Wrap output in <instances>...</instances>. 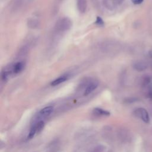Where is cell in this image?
<instances>
[{
	"label": "cell",
	"mask_w": 152,
	"mask_h": 152,
	"mask_svg": "<svg viewBox=\"0 0 152 152\" xmlns=\"http://www.w3.org/2000/svg\"><path fill=\"white\" fill-rule=\"evenodd\" d=\"M134 114L137 117L141 119L143 122L145 123H148L150 122L148 113L144 108H137L134 111Z\"/></svg>",
	"instance_id": "obj_1"
},
{
	"label": "cell",
	"mask_w": 152,
	"mask_h": 152,
	"mask_svg": "<svg viewBox=\"0 0 152 152\" xmlns=\"http://www.w3.org/2000/svg\"><path fill=\"white\" fill-rule=\"evenodd\" d=\"M71 26V21L68 19L65 18L62 19L58 23L56 28H57V29H58L59 30L63 31V30H66L69 29Z\"/></svg>",
	"instance_id": "obj_2"
},
{
	"label": "cell",
	"mask_w": 152,
	"mask_h": 152,
	"mask_svg": "<svg viewBox=\"0 0 152 152\" xmlns=\"http://www.w3.org/2000/svg\"><path fill=\"white\" fill-rule=\"evenodd\" d=\"M134 68L138 71H143L147 67V64L144 61H137L133 64Z\"/></svg>",
	"instance_id": "obj_3"
},
{
	"label": "cell",
	"mask_w": 152,
	"mask_h": 152,
	"mask_svg": "<svg viewBox=\"0 0 152 152\" xmlns=\"http://www.w3.org/2000/svg\"><path fill=\"white\" fill-rule=\"evenodd\" d=\"M98 86V83L97 82H92L90 83L86 88L85 92H84V95L85 96H88L91 93H92Z\"/></svg>",
	"instance_id": "obj_4"
},
{
	"label": "cell",
	"mask_w": 152,
	"mask_h": 152,
	"mask_svg": "<svg viewBox=\"0 0 152 152\" xmlns=\"http://www.w3.org/2000/svg\"><path fill=\"white\" fill-rule=\"evenodd\" d=\"M54 111V107L52 106H46L43 109H42L39 111V115L43 117H46L51 115Z\"/></svg>",
	"instance_id": "obj_5"
},
{
	"label": "cell",
	"mask_w": 152,
	"mask_h": 152,
	"mask_svg": "<svg viewBox=\"0 0 152 152\" xmlns=\"http://www.w3.org/2000/svg\"><path fill=\"white\" fill-rule=\"evenodd\" d=\"M77 8L80 13H85L87 7L86 0H77Z\"/></svg>",
	"instance_id": "obj_6"
},
{
	"label": "cell",
	"mask_w": 152,
	"mask_h": 152,
	"mask_svg": "<svg viewBox=\"0 0 152 152\" xmlns=\"http://www.w3.org/2000/svg\"><path fill=\"white\" fill-rule=\"evenodd\" d=\"M68 77L67 75L61 76V77H59L56 79L55 80H54V81H52L51 83V85L52 86H56L57 85H59L61 83H62L64 82H65L68 79Z\"/></svg>",
	"instance_id": "obj_7"
},
{
	"label": "cell",
	"mask_w": 152,
	"mask_h": 152,
	"mask_svg": "<svg viewBox=\"0 0 152 152\" xmlns=\"http://www.w3.org/2000/svg\"><path fill=\"white\" fill-rule=\"evenodd\" d=\"M24 67V64L22 62H18L14 64L13 66V72L15 74L20 73L23 69Z\"/></svg>",
	"instance_id": "obj_8"
},
{
	"label": "cell",
	"mask_w": 152,
	"mask_h": 152,
	"mask_svg": "<svg viewBox=\"0 0 152 152\" xmlns=\"http://www.w3.org/2000/svg\"><path fill=\"white\" fill-rule=\"evenodd\" d=\"M93 113L96 115L101 116H109L111 114L109 111L101 108H95L93 109Z\"/></svg>",
	"instance_id": "obj_9"
},
{
	"label": "cell",
	"mask_w": 152,
	"mask_h": 152,
	"mask_svg": "<svg viewBox=\"0 0 152 152\" xmlns=\"http://www.w3.org/2000/svg\"><path fill=\"white\" fill-rule=\"evenodd\" d=\"M35 125L36 126L38 134H39L40 132H41L43 130V129L45 127V122L43 121H40L38 122L37 123H36Z\"/></svg>",
	"instance_id": "obj_10"
},
{
	"label": "cell",
	"mask_w": 152,
	"mask_h": 152,
	"mask_svg": "<svg viewBox=\"0 0 152 152\" xmlns=\"http://www.w3.org/2000/svg\"><path fill=\"white\" fill-rule=\"evenodd\" d=\"M96 23L97 25H99V26H102V25H104V22L103 20H102L101 17H98L97 19H96Z\"/></svg>",
	"instance_id": "obj_11"
},
{
	"label": "cell",
	"mask_w": 152,
	"mask_h": 152,
	"mask_svg": "<svg viewBox=\"0 0 152 152\" xmlns=\"http://www.w3.org/2000/svg\"><path fill=\"white\" fill-rule=\"evenodd\" d=\"M131 1L134 4H140L143 2L144 0H131Z\"/></svg>",
	"instance_id": "obj_12"
}]
</instances>
